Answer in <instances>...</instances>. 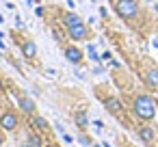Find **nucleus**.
I'll list each match as a JSON object with an SVG mask.
<instances>
[{
  "instance_id": "f8f14e48",
  "label": "nucleus",
  "mask_w": 158,
  "mask_h": 147,
  "mask_svg": "<svg viewBox=\"0 0 158 147\" xmlns=\"http://www.w3.org/2000/svg\"><path fill=\"white\" fill-rule=\"evenodd\" d=\"M24 147H44L41 134H39V132H28V136H26V145H24Z\"/></svg>"
},
{
  "instance_id": "0eeeda50",
  "label": "nucleus",
  "mask_w": 158,
  "mask_h": 147,
  "mask_svg": "<svg viewBox=\"0 0 158 147\" xmlns=\"http://www.w3.org/2000/svg\"><path fill=\"white\" fill-rule=\"evenodd\" d=\"M136 134H139V138H141L145 145H152V143L156 141V136H158L156 128H154V125H149V123H141V125L136 128Z\"/></svg>"
},
{
  "instance_id": "dca6fc26",
  "label": "nucleus",
  "mask_w": 158,
  "mask_h": 147,
  "mask_svg": "<svg viewBox=\"0 0 158 147\" xmlns=\"http://www.w3.org/2000/svg\"><path fill=\"white\" fill-rule=\"evenodd\" d=\"M78 141H80L82 145H91V138H87L85 134H82V136H78Z\"/></svg>"
},
{
  "instance_id": "423d86ee",
  "label": "nucleus",
  "mask_w": 158,
  "mask_h": 147,
  "mask_svg": "<svg viewBox=\"0 0 158 147\" xmlns=\"http://www.w3.org/2000/svg\"><path fill=\"white\" fill-rule=\"evenodd\" d=\"M63 56L72 63V65H80L82 61H85V52H82V48H78V46H65L63 48Z\"/></svg>"
},
{
  "instance_id": "6e6552de",
  "label": "nucleus",
  "mask_w": 158,
  "mask_h": 147,
  "mask_svg": "<svg viewBox=\"0 0 158 147\" xmlns=\"http://www.w3.org/2000/svg\"><path fill=\"white\" fill-rule=\"evenodd\" d=\"M18 106H20V112L26 115V117H33V115L37 112V104H35V100L28 97V95H18Z\"/></svg>"
},
{
  "instance_id": "4468645a",
  "label": "nucleus",
  "mask_w": 158,
  "mask_h": 147,
  "mask_svg": "<svg viewBox=\"0 0 158 147\" xmlns=\"http://www.w3.org/2000/svg\"><path fill=\"white\" fill-rule=\"evenodd\" d=\"M74 121H76V125H78L80 130H85V128H87V123H89L87 112H82V110H80V112H76V115H74Z\"/></svg>"
},
{
  "instance_id": "9b49d317",
  "label": "nucleus",
  "mask_w": 158,
  "mask_h": 147,
  "mask_svg": "<svg viewBox=\"0 0 158 147\" xmlns=\"http://www.w3.org/2000/svg\"><path fill=\"white\" fill-rule=\"evenodd\" d=\"M31 128H33L35 132H39V134H46V132H50V123H48V121H46L41 115H37V112L31 117Z\"/></svg>"
},
{
  "instance_id": "f03ea898",
  "label": "nucleus",
  "mask_w": 158,
  "mask_h": 147,
  "mask_svg": "<svg viewBox=\"0 0 158 147\" xmlns=\"http://www.w3.org/2000/svg\"><path fill=\"white\" fill-rule=\"evenodd\" d=\"M113 9H115L117 18H121V20L128 22V24H132V22L141 15L139 0H115V2H113Z\"/></svg>"
},
{
  "instance_id": "1a4fd4ad",
  "label": "nucleus",
  "mask_w": 158,
  "mask_h": 147,
  "mask_svg": "<svg viewBox=\"0 0 158 147\" xmlns=\"http://www.w3.org/2000/svg\"><path fill=\"white\" fill-rule=\"evenodd\" d=\"M102 102H104V106H106V110H108L110 115H115V117H121V115H123V104H121L119 97H115V95H106Z\"/></svg>"
},
{
  "instance_id": "7ed1b4c3",
  "label": "nucleus",
  "mask_w": 158,
  "mask_h": 147,
  "mask_svg": "<svg viewBox=\"0 0 158 147\" xmlns=\"http://www.w3.org/2000/svg\"><path fill=\"white\" fill-rule=\"evenodd\" d=\"M0 128H2L5 132H15L20 128V112L15 108H5L2 115H0Z\"/></svg>"
},
{
  "instance_id": "20e7f679",
  "label": "nucleus",
  "mask_w": 158,
  "mask_h": 147,
  "mask_svg": "<svg viewBox=\"0 0 158 147\" xmlns=\"http://www.w3.org/2000/svg\"><path fill=\"white\" fill-rule=\"evenodd\" d=\"M143 82L147 84L149 91L158 93V67H156V65H147V67L143 69Z\"/></svg>"
},
{
  "instance_id": "a211bd4d",
  "label": "nucleus",
  "mask_w": 158,
  "mask_h": 147,
  "mask_svg": "<svg viewBox=\"0 0 158 147\" xmlns=\"http://www.w3.org/2000/svg\"><path fill=\"white\" fill-rule=\"evenodd\" d=\"M2 110H5V108H2V106H0V115H2Z\"/></svg>"
},
{
  "instance_id": "ddd939ff",
  "label": "nucleus",
  "mask_w": 158,
  "mask_h": 147,
  "mask_svg": "<svg viewBox=\"0 0 158 147\" xmlns=\"http://www.w3.org/2000/svg\"><path fill=\"white\" fill-rule=\"evenodd\" d=\"M63 24H65V28H72L76 24H82V18L78 13H65L63 15Z\"/></svg>"
},
{
  "instance_id": "f3484780",
  "label": "nucleus",
  "mask_w": 158,
  "mask_h": 147,
  "mask_svg": "<svg viewBox=\"0 0 158 147\" xmlns=\"http://www.w3.org/2000/svg\"><path fill=\"white\" fill-rule=\"evenodd\" d=\"M5 138H7V136H5V130H2V128H0V147H2V145H5Z\"/></svg>"
},
{
  "instance_id": "9d476101",
  "label": "nucleus",
  "mask_w": 158,
  "mask_h": 147,
  "mask_svg": "<svg viewBox=\"0 0 158 147\" xmlns=\"http://www.w3.org/2000/svg\"><path fill=\"white\" fill-rule=\"evenodd\" d=\"M20 50H22L24 59H28V61H35L37 59V43L33 39H22L20 41Z\"/></svg>"
},
{
  "instance_id": "2eb2a0df",
  "label": "nucleus",
  "mask_w": 158,
  "mask_h": 147,
  "mask_svg": "<svg viewBox=\"0 0 158 147\" xmlns=\"http://www.w3.org/2000/svg\"><path fill=\"white\" fill-rule=\"evenodd\" d=\"M5 93H7V80L0 78V95H5Z\"/></svg>"
},
{
  "instance_id": "6ab92c4d",
  "label": "nucleus",
  "mask_w": 158,
  "mask_h": 147,
  "mask_svg": "<svg viewBox=\"0 0 158 147\" xmlns=\"http://www.w3.org/2000/svg\"><path fill=\"white\" fill-rule=\"evenodd\" d=\"M156 11H158V2H156Z\"/></svg>"
},
{
  "instance_id": "f257e3e1",
  "label": "nucleus",
  "mask_w": 158,
  "mask_h": 147,
  "mask_svg": "<svg viewBox=\"0 0 158 147\" xmlns=\"http://www.w3.org/2000/svg\"><path fill=\"white\" fill-rule=\"evenodd\" d=\"M130 108H132V115H134L139 121H143V123L154 121L156 110H158L156 100H154V95H149V93H134V95L130 97Z\"/></svg>"
},
{
  "instance_id": "39448f33",
  "label": "nucleus",
  "mask_w": 158,
  "mask_h": 147,
  "mask_svg": "<svg viewBox=\"0 0 158 147\" xmlns=\"http://www.w3.org/2000/svg\"><path fill=\"white\" fill-rule=\"evenodd\" d=\"M65 33H67V37L74 39V41H85V39L91 37V31H89V26H87L85 22H82V24H76V26H72V28H67Z\"/></svg>"
}]
</instances>
